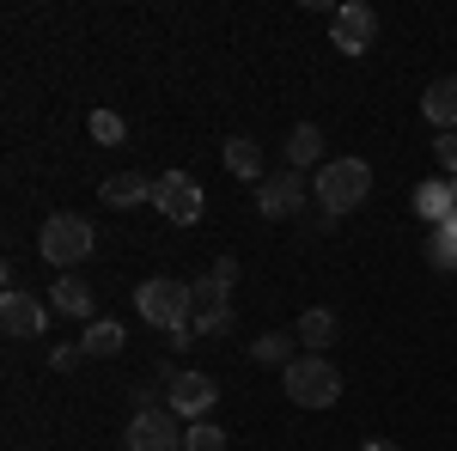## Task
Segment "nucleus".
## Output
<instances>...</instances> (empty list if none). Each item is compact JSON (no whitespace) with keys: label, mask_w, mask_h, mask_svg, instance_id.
Wrapping results in <instances>:
<instances>
[{"label":"nucleus","mask_w":457,"mask_h":451,"mask_svg":"<svg viewBox=\"0 0 457 451\" xmlns=\"http://www.w3.org/2000/svg\"><path fill=\"white\" fill-rule=\"evenodd\" d=\"M427 263L439 269V275H457V213L445 226H433V238H427Z\"/></svg>","instance_id":"20"},{"label":"nucleus","mask_w":457,"mask_h":451,"mask_svg":"<svg viewBox=\"0 0 457 451\" xmlns=\"http://www.w3.org/2000/svg\"><path fill=\"white\" fill-rule=\"evenodd\" d=\"M92 305H98V293H92L79 275H62L55 287H49V312H55V317H79V323H86Z\"/></svg>","instance_id":"14"},{"label":"nucleus","mask_w":457,"mask_h":451,"mask_svg":"<svg viewBox=\"0 0 457 451\" xmlns=\"http://www.w3.org/2000/svg\"><path fill=\"white\" fill-rule=\"evenodd\" d=\"M293 342H299V336H275V330H269V336H256V342H250V360H256V366H293V360H299V354H293Z\"/></svg>","instance_id":"21"},{"label":"nucleus","mask_w":457,"mask_h":451,"mask_svg":"<svg viewBox=\"0 0 457 451\" xmlns=\"http://www.w3.org/2000/svg\"><path fill=\"white\" fill-rule=\"evenodd\" d=\"M360 451H403V446H390V439H366Z\"/></svg>","instance_id":"27"},{"label":"nucleus","mask_w":457,"mask_h":451,"mask_svg":"<svg viewBox=\"0 0 457 451\" xmlns=\"http://www.w3.org/2000/svg\"><path fill=\"white\" fill-rule=\"evenodd\" d=\"M98 196H104L110 208H141V202H153V177L116 171V177H104V183H98Z\"/></svg>","instance_id":"16"},{"label":"nucleus","mask_w":457,"mask_h":451,"mask_svg":"<svg viewBox=\"0 0 457 451\" xmlns=\"http://www.w3.org/2000/svg\"><path fill=\"white\" fill-rule=\"evenodd\" d=\"M336 330H342V317L329 312V305H312V312L299 317V342H305V354H329V342H336Z\"/></svg>","instance_id":"17"},{"label":"nucleus","mask_w":457,"mask_h":451,"mask_svg":"<svg viewBox=\"0 0 457 451\" xmlns=\"http://www.w3.org/2000/svg\"><path fill=\"white\" fill-rule=\"evenodd\" d=\"M323 153H329L323 129H317V122H299V129L287 135V171H323V165H329Z\"/></svg>","instance_id":"12"},{"label":"nucleus","mask_w":457,"mask_h":451,"mask_svg":"<svg viewBox=\"0 0 457 451\" xmlns=\"http://www.w3.org/2000/svg\"><path fill=\"white\" fill-rule=\"evenodd\" d=\"M189 293H195V336H226L232 330V287H220L213 275L189 280Z\"/></svg>","instance_id":"11"},{"label":"nucleus","mask_w":457,"mask_h":451,"mask_svg":"<svg viewBox=\"0 0 457 451\" xmlns=\"http://www.w3.org/2000/svg\"><path fill=\"white\" fill-rule=\"evenodd\" d=\"M305 196H312L305 171H275V177L256 183V213L262 220H293V213L305 208Z\"/></svg>","instance_id":"8"},{"label":"nucleus","mask_w":457,"mask_h":451,"mask_svg":"<svg viewBox=\"0 0 457 451\" xmlns=\"http://www.w3.org/2000/svg\"><path fill=\"white\" fill-rule=\"evenodd\" d=\"M86 129H92V140H98V146H122V135H129L116 110H92V116H86Z\"/></svg>","instance_id":"22"},{"label":"nucleus","mask_w":457,"mask_h":451,"mask_svg":"<svg viewBox=\"0 0 457 451\" xmlns=\"http://www.w3.org/2000/svg\"><path fill=\"white\" fill-rule=\"evenodd\" d=\"M183 421L165 409V403H153V409H135L129 421V433H122V451H183Z\"/></svg>","instance_id":"6"},{"label":"nucleus","mask_w":457,"mask_h":451,"mask_svg":"<svg viewBox=\"0 0 457 451\" xmlns=\"http://www.w3.org/2000/svg\"><path fill=\"white\" fill-rule=\"evenodd\" d=\"M372 37H378V13H372L366 0H348V6L329 13V43H336L342 55H366Z\"/></svg>","instance_id":"7"},{"label":"nucleus","mask_w":457,"mask_h":451,"mask_svg":"<svg viewBox=\"0 0 457 451\" xmlns=\"http://www.w3.org/2000/svg\"><path fill=\"white\" fill-rule=\"evenodd\" d=\"M122 342H129V330H122L116 317H98V323L79 336V354H86V360H116V354H122Z\"/></svg>","instance_id":"18"},{"label":"nucleus","mask_w":457,"mask_h":451,"mask_svg":"<svg viewBox=\"0 0 457 451\" xmlns=\"http://www.w3.org/2000/svg\"><path fill=\"white\" fill-rule=\"evenodd\" d=\"M281 384H287V397H293L299 409H329V403L342 397V372L329 366V354H299L281 372Z\"/></svg>","instance_id":"4"},{"label":"nucleus","mask_w":457,"mask_h":451,"mask_svg":"<svg viewBox=\"0 0 457 451\" xmlns=\"http://www.w3.org/2000/svg\"><path fill=\"white\" fill-rule=\"evenodd\" d=\"M433 159H439V165H445V171L457 177V129H452V135H439V140H433Z\"/></svg>","instance_id":"24"},{"label":"nucleus","mask_w":457,"mask_h":451,"mask_svg":"<svg viewBox=\"0 0 457 451\" xmlns=\"http://www.w3.org/2000/svg\"><path fill=\"white\" fill-rule=\"evenodd\" d=\"M153 208L165 213L171 226H195L208 213V196H202V183L189 171H165V177H153Z\"/></svg>","instance_id":"5"},{"label":"nucleus","mask_w":457,"mask_h":451,"mask_svg":"<svg viewBox=\"0 0 457 451\" xmlns=\"http://www.w3.org/2000/svg\"><path fill=\"white\" fill-rule=\"evenodd\" d=\"M421 116L439 129V135H452V129H457V73H445V79H433V86H427Z\"/></svg>","instance_id":"15"},{"label":"nucleus","mask_w":457,"mask_h":451,"mask_svg":"<svg viewBox=\"0 0 457 451\" xmlns=\"http://www.w3.org/2000/svg\"><path fill=\"white\" fill-rule=\"evenodd\" d=\"M49 305L37 299V293H0V330L12 336V342H37L43 330H49Z\"/></svg>","instance_id":"10"},{"label":"nucleus","mask_w":457,"mask_h":451,"mask_svg":"<svg viewBox=\"0 0 457 451\" xmlns=\"http://www.w3.org/2000/svg\"><path fill=\"white\" fill-rule=\"evenodd\" d=\"M208 275L220 280V287H238V256H220V263H213Z\"/></svg>","instance_id":"26"},{"label":"nucleus","mask_w":457,"mask_h":451,"mask_svg":"<svg viewBox=\"0 0 457 451\" xmlns=\"http://www.w3.org/2000/svg\"><path fill=\"white\" fill-rule=\"evenodd\" d=\"M409 208L421 213L427 226H445L457 213V196H452V183H439V177H427V183H415V196H409Z\"/></svg>","instance_id":"13"},{"label":"nucleus","mask_w":457,"mask_h":451,"mask_svg":"<svg viewBox=\"0 0 457 451\" xmlns=\"http://www.w3.org/2000/svg\"><path fill=\"white\" fill-rule=\"evenodd\" d=\"M452 196H457V177H452Z\"/></svg>","instance_id":"28"},{"label":"nucleus","mask_w":457,"mask_h":451,"mask_svg":"<svg viewBox=\"0 0 457 451\" xmlns=\"http://www.w3.org/2000/svg\"><path fill=\"white\" fill-rule=\"evenodd\" d=\"M226 171L245 177V183H262V177H269V171H262V146H256L250 135H232V140H226Z\"/></svg>","instance_id":"19"},{"label":"nucleus","mask_w":457,"mask_h":451,"mask_svg":"<svg viewBox=\"0 0 457 451\" xmlns=\"http://www.w3.org/2000/svg\"><path fill=\"white\" fill-rule=\"evenodd\" d=\"M135 312H141V323H153V330H165L177 347L195 342V293H189V280H171V275H153L135 287Z\"/></svg>","instance_id":"1"},{"label":"nucleus","mask_w":457,"mask_h":451,"mask_svg":"<svg viewBox=\"0 0 457 451\" xmlns=\"http://www.w3.org/2000/svg\"><path fill=\"white\" fill-rule=\"evenodd\" d=\"M312 196L329 220H342V213H353L372 196V165H366V159H329V165L312 177Z\"/></svg>","instance_id":"2"},{"label":"nucleus","mask_w":457,"mask_h":451,"mask_svg":"<svg viewBox=\"0 0 457 451\" xmlns=\"http://www.w3.org/2000/svg\"><path fill=\"white\" fill-rule=\"evenodd\" d=\"M37 250H43L62 275H73V269L98 250V232H92V220H86V213H49V220H43V232H37Z\"/></svg>","instance_id":"3"},{"label":"nucleus","mask_w":457,"mask_h":451,"mask_svg":"<svg viewBox=\"0 0 457 451\" xmlns=\"http://www.w3.org/2000/svg\"><path fill=\"white\" fill-rule=\"evenodd\" d=\"M49 366H55V372H73V366H79V342H62V347H49Z\"/></svg>","instance_id":"25"},{"label":"nucleus","mask_w":457,"mask_h":451,"mask_svg":"<svg viewBox=\"0 0 457 451\" xmlns=\"http://www.w3.org/2000/svg\"><path fill=\"white\" fill-rule=\"evenodd\" d=\"M213 403H220V384H213L208 372H177V384L165 390V409H171L177 421H208Z\"/></svg>","instance_id":"9"},{"label":"nucleus","mask_w":457,"mask_h":451,"mask_svg":"<svg viewBox=\"0 0 457 451\" xmlns=\"http://www.w3.org/2000/svg\"><path fill=\"white\" fill-rule=\"evenodd\" d=\"M183 451H226V433H220L213 421H189V433H183Z\"/></svg>","instance_id":"23"}]
</instances>
